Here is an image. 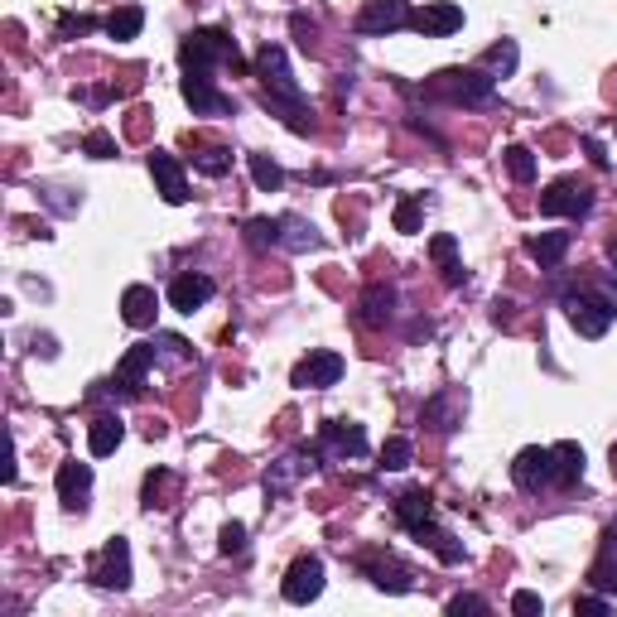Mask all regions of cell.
<instances>
[{"instance_id": "60d3db41", "label": "cell", "mask_w": 617, "mask_h": 617, "mask_svg": "<svg viewBox=\"0 0 617 617\" xmlns=\"http://www.w3.org/2000/svg\"><path fill=\"white\" fill-rule=\"evenodd\" d=\"M82 150H87L92 160H111V155H116V140H111L107 131H92L87 140H82Z\"/></svg>"}, {"instance_id": "8fae6325", "label": "cell", "mask_w": 617, "mask_h": 617, "mask_svg": "<svg viewBox=\"0 0 617 617\" xmlns=\"http://www.w3.org/2000/svg\"><path fill=\"white\" fill-rule=\"evenodd\" d=\"M319 454L328 463H343V458H362L367 454V430L352 425V420H328L319 430Z\"/></svg>"}, {"instance_id": "cb8c5ba5", "label": "cell", "mask_w": 617, "mask_h": 617, "mask_svg": "<svg viewBox=\"0 0 617 617\" xmlns=\"http://www.w3.org/2000/svg\"><path fill=\"white\" fill-rule=\"evenodd\" d=\"M280 246H285V251H314V246H319L314 222H304L299 213H285L280 217Z\"/></svg>"}, {"instance_id": "f907efd6", "label": "cell", "mask_w": 617, "mask_h": 617, "mask_svg": "<svg viewBox=\"0 0 617 617\" xmlns=\"http://www.w3.org/2000/svg\"><path fill=\"white\" fill-rule=\"evenodd\" d=\"M608 458H613V478H617V444H613V454H608Z\"/></svg>"}, {"instance_id": "3957f363", "label": "cell", "mask_w": 617, "mask_h": 617, "mask_svg": "<svg viewBox=\"0 0 617 617\" xmlns=\"http://www.w3.org/2000/svg\"><path fill=\"white\" fill-rule=\"evenodd\" d=\"M179 63H184V73H213L217 63H242L237 54V39L227 34V29H193L184 44H179Z\"/></svg>"}, {"instance_id": "b9f144b4", "label": "cell", "mask_w": 617, "mask_h": 617, "mask_svg": "<svg viewBox=\"0 0 617 617\" xmlns=\"http://www.w3.org/2000/svg\"><path fill=\"white\" fill-rule=\"evenodd\" d=\"M449 613L463 617V613H487V598H478V593H458V598H449Z\"/></svg>"}, {"instance_id": "4dcf8cb0", "label": "cell", "mask_w": 617, "mask_h": 617, "mask_svg": "<svg viewBox=\"0 0 617 617\" xmlns=\"http://www.w3.org/2000/svg\"><path fill=\"white\" fill-rule=\"evenodd\" d=\"M454 405H463V401H458V396H449V391H444V396H434V401L425 405V425H434V430H439V434L458 430V415H454Z\"/></svg>"}, {"instance_id": "8d00e7d4", "label": "cell", "mask_w": 617, "mask_h": 617, "mask_svg": "<svg viewBox=\"0 0 617 617\" xmlns=\"http://www.w3.org/2000/svg\"><path fill=\"white\" fill-rule=\"evenodd\" d=\"M420 217H425L420 198H401L396 203V232H420Z\"/></svg>"}, {"instance_id": "f1b7e54d", "label": "cell", "mask_w": 617, "mask_h": 617, "mask_svg": "<svg viewBox=\"0 0 617 617\" xmlns=\"http://www.w3.org/2000/svg\"><path fill=\"white\" fill-rule=\"evenodd\" d=\"M430 256L439 261V270H444V280H449V285H458V280H463V266H458V242L449 237V232H439V237L430 242Z\"/></svg>"}, {"instance_id": "30bf717a", "label": "cell", "mask_w": 617, "mask_h": 617, "mask_svg": "<svg viewBox=\"0 0 617 617\" xmlns=\"http://www.w3.org/2000/svg\"><path fill=\"white\" fill-rule=\"evenodd\" d=\"M92 584L97 589H131V545L121 536H111L102 545V555L92 560Z\"/></svg>"}, {"instance_id": "d590c367", "label": "cell", "mask_w": 617, "mask_h": 617, "mask_svg": "<svg viewBox=\"0 0 617 617\" xmlns=\"http://www.w3.org/2000/svg\"><path fill=\"white\" fill-rule=\"evenodd\" d=\"M589 584L617 598V555H603V560L593 564V569H589Z\"/></svg>"}, {"instance_id": "4316f807", "label": "cell", "mask_w": 617, "mask_h": 617, "mask_svg": "<svg viewBox=\"0 0 617 617\" xmlns=\"http://www.w3.org/2000/svg\"><path fill=\"white\" fill-rule=\"evenodd\" d=\"M526 251H531V261H540V266H560L564 251H569V232H540V237H531L526 242Z\"/></svg>"}, {"instance_id": "44dd1931", "label": "cell", "mask_w": 617, "mask_h": 617, "mask_svg": "<svg viewBox=\"0 0 617 617\" xmlns=\"http://www.w3.org/2000/svg\"><path fill=\"white\" fill-rule=\"evenodd\" d=\"M160 314V295L150 290V285H131L126 295H121V319L131 323V328H150Z\"/></svg>"}, {"instance_id": "d6a6232c", "label": "cell", "mask_w": 617, "mask_h": 617, "mask_svg": "<svg viewBox=\"0 0 617 617\" xmlns=\"http://www.w3.org/2000/svg\"><path fill=\"white\" fill-rule=\"evenodd\" d=\"M246 242L256 246V251L280 246V217H251V222H246Z\"/></svg>"}, {"instance_id": "9c48e42d", "label": "cell", "mask_w": 617, "mask_h": 617, "mask_svg": "<svg viewBox=\"0 0 617 617\" xmlns=\"http://www.w3.org/2000/svg\"><path fill=\"white\" fill-rule=\"evenodd\" d=\"M338 381H343V357L328 348H314L295 372H290V386H299V391H328V386H338Z\"/></svg>"}, {"instance_id": "7dc6e473", "label": "cell", "mask_w": 617, "mask_h": 617, "mask_svg": "<svg viewBox=\"0 0 617 617\" xmlns=\"http://www.w3.org/2000/svg\"><path fill=\"white\" fill-rule=\"evenodd\" d=\"M584 150H589V160L598 164V169H603V164H608V155H603V145H598V140H584Z\"/></svg>"}, {"instance_id": "ac0fdd59", "label": "cell", "mask_w": 617, "mask_h": 617, "mask_svg": "<svg viewBox=\"0 0 617 617\" xmlns=\"http://www.w3.org/2000/svg\"><path fill=\"white\" fill-rule=\"evenodd\" d=\"M150 179L160 184V198H164V203H174V208H179V203H188L184 164L174 160L169 150H155V155H150Z\"/></svg>"}, {"instance_id": "9a60e30c", "label": "cell", "mask_w": 617, "mask_h": 617, "mask_svg": "<svg viewBox=\"0 0 617 617\" xmlns=\"http://www.w3.org/2000/svg\"><path fill=\"white\" fill-rule=\"evenodd\" d=\"M314 458H323L319 444H314V449H295V454L275 458V463H270V473H266V497H285V492L295 487L299 473H304V468H314Z\"/></svg>"}, {"instance_id": "e0dca14e", "label": "cell", "mask_w": 617, "mask_h": 617, "mask_svg": "<svg viewBox=\"0 0 617 617\" xmlns=\"http://www.w3.org/2000/svg\"><path fill=\"white\" fill-rule=\"evenodd\" d=\"M362 574H367L381 593H410L415 589V574H410L401 560H391V555H362Z\"/></svg>"}, {"instance_id": "5b68a950", "label": "cell", "mask_w": 617, "mask_h": 617, "mask_svg": "<svg viewBox=\"0 0 617 617\" xmlns=\"http://www.w3.org/2000/svg\"><path fill=\"white\" fill-rule=\"evenodd\" d=\"M564 314H569L579 338H603L608 323H613V304L598 295L593 285H584V290H569V295H564Z\"/></svg>"}, {"instance_id": "7402d4cb", "label": "cell", "mask_w": 617, "mask_h": 617, "mask_svg": "<svg viewBox=\"0 0 617 617\" xmlns=\"http://www.w3.org/2000/svg\"><path fill=\"white\" fill-rule=\"evenodd\" d=\"M396 319V290L391 285H367V295H362V323L367 328H386V323Z\"/></svg>"}, {"instance_id": "4fadbf2b", "label": "cell", "mask_w": 617, "mask_h": 617, "mask_svg": "<svg viewBox=\"0 0 617 617\" xmlns=\"http://www.w3.org/2000/svg\"><path fill=\"white\" fill-rule=\"evenodd\" d=\"M319 593H323V560L319 555H299V560L290 564V574H285V603L304 608V603H314Z\"/></svg>"}, {"instance_id": "1f68e13d", "label": "cell", "mask_w": 617, "mask_h": 617, "mask_svg": "<svg viewBox=\"0 0 617 617\" xmlns=\"http://www.w3.org/2000/svg\"><path fill=\"white\" fill-rule=\"evenodd\" d=\"M246 164H251V179H256L261 193H275V188L285 184V169L270 160V155H246Z\"/></svg>"}, {"instance_id": "2e32d148", "label": "cell", "mask_w": 617, "mask_h": 617, "mask_svg": "<svg viewBox=\"0 0 617 617\" xmlns=\"http://www.w3.org/2000/svg\"><path fill=\"white\" fill-rule=\"evenodd\" d=\"M58 502L68 511H82L87 507V492H92V463H78V458H68V463H58Z\"/></svg>"}, {"instance_id": "ffe728a7", "label": "cell", "mask_w": 617, "mask_h": 617, "mask_svg": "<svg viewBox=\"0 0 617 617\" xmlns=\"http://www.w3.org/2000/svg\"><path fill=\"white\" fill-rule=\"evenodd\" d=\"M410 25L420 29L425 39H444V34L463 29V10H458V5H449V0H434V5H425V10H415V15H410Z\"/></svg>"}, {"instance_id": "e575fe53", "label": "cell", "mask_w": 617, "mask_h": 617, "mask_svg": "<svg viewBox=\"0 0 617 617\" xmlns=\"http://www.w3.org/2000/svg\"><path fill=\"white\" fill-rule=\"evenodd\" d=\"M410 458H415V449H410V439H386V449H381V468H391V473H401V468H410Z\"/></svg>"}, {"instance_id": "f35d334b", "label": "cell", "mask_w": 617, "mask_h": 617, "mask_svg": "<svg viewBox=\"0 0 617 617\" xmlns=\"http://www.w3.org/2000/svg\"><path fill=\"white\" fill-rule=\"evenodd\" d=\"M155 348H160L164 362H188V357H193V348H188L184 338H174V333H160V338H155Z\"/></svg>"}, {"instance_id": "c3c4849f", "label": "cell", "mask_w": 617, "mask_h": 617, "mask_svg": "<svg viewBox=\"0 0 617 617\" xmlns=\"http://www.w3.org/2000/svg\"><path fill=\"white\" fill-rule=\"evenodd\" d=\"M603 555H617V521L608 526V536H603Z\"/></svg>"}, {"instance_id": "83f0119b", "label": "cell", "mask_w": 617, "mask_h": 617, "mask_svg": "<svg viewBox=\"0 0 617 617\" xmlns=\"http://www.w3.org/2000/svg\"><path fill=\"white\" fill-rule=\"evenodd\" d=\"M193 169L208 179H222L232 169V150L227 145H193Z\"/></svg>"}, {"instance_id": "52a82bcc", "label": "cell", "mask_w": 617, "mask_h": 617, "mask_svg": "<svg viewBox=\"0 0 617 617\" xmlns=\"http://www.w3.org/2000/svg\"><path fill=\"white\" fill-rule=\"evenodd\" d=\"M410 0H367L362 10H357V34H367V39H386V34H396V29L410 25Z\"/></svg>"}, {"instance_id": "d4e9b609", "label": "cell", "mask_w": 617, "mask_h": 617, "mask_svg": "<svg viewBox=\"0 0 617 617\" xmlns=\"http://www.w3.org/2000/svg\"><path fill=\"white\" fill-rule=\"evenodd\" d=\"M584 478V449L574 439L555 444V487H574Z\"/></svg>"}, {"instance_id": "5bb4252c", "label": "cell", "mask_w": 617, "mask_h": 617, "mask_svg": "<svg viewBox=\"0 0 617 617\" xmlns=\"http://www.w3.org/2000/svg\"><path fill=\"white\" fill-rule=\"evenodd\" d=\"M213 295H217L213 275H203V270H184V275H174V285H169V309L193 314V309H203Z\"/></svg>"}, {"instance_id": "74e56055", "label": "cell", "mask_w": 617, "mask_h": 617, "mask_svg": "<svg viewBox=\"0 0 617 617\" xmlns=\"http://www.w3.org/2000/svg\"><path fill=\"white\" fill-rule=\"evenodd\" d=\"M511 613L516 617H540L545 613V598H540L536 589H516L511 593Z\"/></svg>"}, {"instance_id": "ee69618b", "label": "cell", "mask_w": 617, "mask_h": 617, "mask_svg": "<svg viewBox=\"0 0 617 617\" xmlns=\"http://www.w3.org/2000/svg\"><path fill=\"white\" fill-rule=\"evenodd\" d=\"M608 608H613V603H608V598H598V593H593V598H579V603H574V613H589V617H603Z\"/></svg>"}, {"instance_id": "7c38bea8", "label": "cell", "mask_w": 617, "mask_h": 617, "mask_svg": "<svg viewBox=\"0 0 617 617\" xmlns=\"http://www.w3.org/2000/svg\"><path fill=\"white\" fill-rule=\"evenodd\" d=\"M179 92H184V102L193 107V116H227V111H232V97H227L208 73H184Z\"/></svg>"}, {"instance_id": "836d02e7", "label": "cell", "mask_w": 617, "mask_h": 617, "mask_svg": "<svg viewBox=\"0 0 617 617\" xmlns=\"http://www.w3.org/2000/svg\"><path fill=\"white\" fill-rule=\"evenodd\" d=\"M507 169H511V179H516V184H531V179H536V155H531L526 145H511V150H507Z\"/></svg>"}, {"instance_id": "603a6c76", "label": "cell", "mask_w": 617, "mask_h": 617, "mask_svg": "<svg viewBox=\"0 0 617 617\" xmlns=\"http://www.w3.org/2000/svg\"><path fill=\"white\" fill-rule=\"evenodd\" d=\"M121 439H126V425L116 420V415H97L92 420V430H87V454L92 458H107L121 449Z\"/></svg>"}, {"instance_id": "484cf974", "label": "cell", "mask_w": 617, "mask_h": 617, "mask_svg": "<svg viewBox=\"0 0 617 617\" xmlns=\"http://www.w3.org/2000/svg\"><path fill=\"white\" fill-rule=\"evenodd\" d=\"M102 29H107L116 44H126V39H135V34L145 29V10H140V5H116L107 20H102Z\"/></svg>"}, {"instance_id": "f6af8a7d", "label": "cell", "mask_w": 617, "mask_h": 617, "mask_svg": "<svg viewBox=\"0 0 617 617\" xmlns=\"http://www.w3.org/2000/svg\"><path fill=\"white\" fill-rule=\"evenodd\" d=\"M92 25H97V20H87V15H78V20L68 15V20H63V34H87Z\"/></svg>"}, {"instance_id": "d6986e66", "label": "cell", "mask_w": 617, "mask_h": 617, "mask_svg": "<svg viewBox=\"0 0 617 617\" xmlns=\"http://www.w3.org/2000/svg\"><path fill=\"white\" fill-rule=\"evenodd\" d=\"M160 362V348L155 343H140V348H131L126 357H121V367H116V386L126 391V396H140L145 391V372Z\"/></svg>"}, {"instance_id": "ab89813d", "label": "cell", "mask_w": 617, "mask_h": 617, "mask_svg": "<svg viewBox=\"0 0 617 617\" xmlns=\"http://www.w3.org/2000/svg\"><path fill=\"white\" fill-rule=\"evenodd\" d=\"M222 555H246V526L242 521H227V526H222Z\"/></svg>"}, {"instance_id": "8992f818", "label": "cell", "mask_w": 617, "mask_h": 617, "mask_svg": "<svg viewBox=\"0 0 617 617\" xmlns=\"http://www.w3.org/2000/svg\"><path fill=\"white\" fill-rule=\"evenodd\" d=\"M540 213L545 217H589L593 213V188L579 184L574 174H564L540 193Z\"/></svg>"}, {"instance_id": "7bdbcfd3", "label": "cell", "mask_w": 617, "mask_h": 617, "mask_svg": "<svg viewBox=\"0 0 617 617\" xmlns=\"http://www.w3.org/2000/svg\"><path fill=\"white\" fill-rule=\"evenodd\" d=\"M290 29L299 34V44L309 49V39L319 34V20H314V15H304V10H295V15H290Z\"/></svg>"}, {"instance_id": "bcb514c9", "label": "cell", "mask_w": 617, "mask_h": 617, "mask_svg": "<svg viewBox=\"0 0 617 617\" xmlns=\"http://www.w3.org/2000/svg\"><path fill=\"white\" fill-rule=\"evenodd\" d=\"M593 290L608 299V304H613V314H617V280H593Z\"/></svg>"}, {"instance_id": "7a4b0ae2", "label": "cell", "mask_w": 617, "mask_h": 617, "mask_svg": "<svg viewBox=\"0 0 617 617\" xmlns=\"http://www.w3.org/2000/svg\"><path fill=\"white\" fill-rule=\"evenodd\" d=\"M396 521H401V526L420 540V545H430L444 564L463 560V545H458L449 531H439V526H434V497L425 492V487H410V492H401V497H396Z\"/></svg>"}, {"instance_id": "681fc988", "label": "cell", "mask_w": 617, "mask_h": 617, "mask_svg": "<svg viewBox=\"0 0 617 617\" xmlns=\"http://www.w3.org/2000/svg\"><path fill=\"white\" fill-rule=\"evenodd\" d=\"M608 261H613V266H617V237H613V242H608Z\"/></svg>"}, {"instance_id": "ba28073f", "label": "cell", "mask_w": 617, "mask_h": 617, "mask_svg": "<svg viewBox=\"0 0 617 617\" xmlns=\"http://www.w3.org/2000/svg\"><path fill=\"white\" fill-rule=\"evenodd\" d=\"M511 483L521 487V492H545V487H555V449H521L516 463H511Z\"/></svg>"}, {"instance_id": "6da1fadb", "label": "cell", "mask_w": 617, "mask_h": 617, "mask_svg": "<svg viewBox=\"0 0 617 617\" xmlns=\"http://www.w3.org/2000/svg\"><path fill=\"white\" fill-rule=\"evenodd\" d=\"M256 73L266 82V107L290 126L295 135H309L314 131V121H309V107H304V92H299L295 73H290V58L280 44H261V54H256Z\"/></svg>"}, {"instance_id": "277c9868", "label": "cell", "mask_w": 617, "mask_h": 617, "mask_svg": "<svg viewBox=\"0 0 617 617\" xmlns=\"http://www.w3.org/2000/svg\"><path fill=\"white\" fill-rule=\"evenodd\" d=\"M492 92H497V78L483 68H444L430 82V97H444L454 107H483L492 102Z\"/></svg>"}, {"instance_id": "f546056e", "label": "cell", "mask_w": 617, "mask_h": 617, "mask_svg": "<svg viewBox=\"0 0 617 617\" xmlns=\"http://www.w3.org/2000/svg\"><path fill=\"white\" fill-rule=\"evenodd\" d=\"M516 58H521V49L511 44V39H502V44H492L483 54V73H492V78H511L516 73Z\"/></svg>"}]
</instances>
